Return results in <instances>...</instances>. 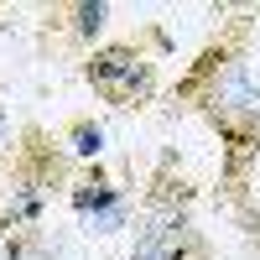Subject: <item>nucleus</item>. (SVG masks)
<instances>
[{
	"mask_svg": "<svg viewBox=\"0 0 260 260\" xmlns=\"http://www.w3.org/2000/svg\"><path fill=\"white\" fill-rule=\"evenodd\" d=\"M255 52V11H234L208 31V42L167 89V104L192 110L219 136V198L224 208H245L260 167V78L250 73Z\"/></svg>",
	"mask_w": 260,
	"mask_h": 260,
	"instance_id": "nucleus-1",
	"label": "nucleus"
},
{
	"mask_svg": "<svg viewBox=\"0 0 260 260\" xmlns=\"http://www.w3.org/2000/svg\"><path fill=\"white\" fill-rule=\"evenodd\" d=\"M0 161H6V172H0V187H6V198H0V240L16 229L47 224V203L57 192H68L78 177V161L42 120H21Z\"/></svg>",
	"mask_w": 260,
	"mask_h": 260,
	"instance_id": "nucleus-2",
	"label": "nucleus"
},
{
	"mask_svg": "<svg viewBox=\"0 0 260 260\" xmlns=\"http://www.w3.org/2000/svg\"><path fill=\"white\" fill-rule=\"evenodd\" d=\"M172 52V37L161 26H146L141 37H115L78 62V78L110 104V110H146L161 99V57Z\"/></svg>",
	"mask_w": 260,
	"mask_h": 260,
	"instance_id": "nucleus-3",
	"label": "nucleus"
},
{
	"mask_svg": "<svg viewBox=\"0 0 260 260\" xmlns=\"http://www.w3.org/2000/svg\"><path fill=\"white\" fill-rule=\"evenodd\" d=\"M130 260H219V245L208 240V229H198L187 208H172V213L136 208Z\"/></svg>",
	"mask_w": 260,
	"mask_h": 260,
	"instance_id": "nucleus-4",
	"label": "nucleus"
},
{
	"mask_svg": "<svg viewBox=\"0 0 260 260\" xmlns=\"http://www.w3.org/2000/svg\"><path fill=\"white\" fill-rule=\"evenodd\" d=\"M68 208L78 213V224L89 229V234H99V240L136 224V192L120 187L110 172H104V161L78 167V177L68 187Z\"/></svg>",
	"mask_w": 260,
	"mask_h": 260,
	"instance_id": "nucleus-5",
	"label": "nucleus"
},
{
	"mask_svg": "<svg viewBox=\"0 0 260 260\" xmlns=\"http://www.w3.org/2000/svg\"><path fill=\"white\" fill-rule=\"evenodd\" d=\"M110 16H115L110 0H73V6H52V11H42V37H52V47L73 52V57L83 62V57L99 47Z\"/></svg>",
	"mask_w": 260,
	"mask_h": 260,
	"instance_id": "nucleus-6",
	"label": "nucleus"
},
{
	"mask_svg": "<svg viewBox=\"0 0 260 260\" xmlns=\"http://www.w3.org/2000/svg\"><path fill=\"white\" fill-rule=\"evenodd\" d=\"M0 260H68V245H62L57 229L31 224V229H16L0 240Z\"/></svg>",
	"mask_w": 260,
	"mask_h": 260,
	"instance_id": "nucleus-7",
	"label": "nucleus"
},
{
	"mask_svg": "<svg viewBox=\"0 0 260 260\" xmlns=\"http://www.w3.org/2000/svg\"><path fill=\"white\" fill-rule=\"evenodd\" d=\"M57 141L68 146V156L78 167H94V161H104V151H110V130H104V120H94V115H73L57 130Z\"/></svg>",
	"mask_w": 260,
	"mask_h": 260,
	"instance_id": "nucleus-8",
	"label": "nucleus"
},
{
	"mask_svg": "<svg viewBox=\"0 0 260 260\" xmlns=\"http://www.w3.org/2000/svg\"><path fill=\"white\" fill-rule=\"evenodd\" d=\"M11 136H16V130H11V110H6V94H0V156H6Z\"/></svg>",
	"mask_w": 260,
	"mask_h": 260,
	"instance_id": "nucleus-9",
	"label": "nucleus"
}]
</instances>
